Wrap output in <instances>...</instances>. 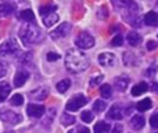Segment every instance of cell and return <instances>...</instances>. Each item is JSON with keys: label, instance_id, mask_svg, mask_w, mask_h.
Wrapping results in <instances>:
<instances>
[{"label": "cell", "instance_id": "6da1fadb", "mask_svg": "<svg viewBox=\"0 0 158 133\" xmlns=\"http://www.w3.org/2000/svg\"><path fill=\"white\" fill-rule=\"evenodd\" d=\"M89 67V58L81 50L72 49L68 50L65 54V68L72 73L83 72Z\"/></svg>", "mask_w": 158, "mask_h": 133}, {"label": "cell", "instance_id": "7a4b0ae2", "mask_svg": "<svg viewBox=\"0 0 158 133\" xmlns=\"http://www.w3.org/2000/svg\"><path fill=\"white\" fill-rule=\"evenodd\" d=\"M19 38L24 44H36L43 40V32L35 24H24L19 28Z\"/></svg>", "mask_w": 158, "mask_h": 133}, {"label": "cell", "instance_id": "3957f363", "mask_svg": "<svg viewBox=\"0 0 158 133\" xmlns=\"http://www.w3.org/2000/svg\"><path fill=\"white\" fill-rule=\"evenodd\" d=\"M19 54V44L14 38L7 39L0 46V57H14Z\"/></svg>", "mask_w": 158, "mask_h": 133}, {"label": "cell", "instance_id": "277c9868", "mask_svg": "<svg viewBox=\"0 0 158 133\" xmlns=\"http://www.w3.org/2000/svg\"><path fill=\"white\" fill-rule=\"evenodd\" d=\"M0 121H3L7 125H17L22 121V117L15 111L11 110H2L0 111Z\"/></svg>", "mask_w": 158, "mask_h": 133}, {"label": "cell", "instance_id": "5b68a950", "mask_svg": "<svg viewBox=\"0 0 158 133\" xmlns=\"http://www.w3.org/2000/svg\"><path fill=\"white\" fill-rule=\"evenodd\" d=\"M75 44L79 47V49H92L94 46V38L92 35H89L87 32H81L75 39Z\"/></svg>", "mask_w": 158, "mask_h": 133}, {"label": "cell", "instance_id": "8992f818", "mask_svg": "<svg viewBox=\"0 0 158 133\" xmlns=\"http://www.w3.org/2000/svg\"><path fill=\"white\" fill-rule=\"evenodd\" d=\"M71 29H72V25L69 24V22H64V24L58 25V27L50 33V36H52V39H54V40L56 39L67 38V36L69 35V32H71Z\"/></svg>", "mask_w": 158, "mask_h": 133}, {"label": "cell", "instance_id": "52a82bcc", "mask_svg": "<svg viewBox=\"0 0 158 133\" xmlns=\"http://www.w3.org/2000/svg\"><path fill=\"white\" fill-rule=\"evenodd\" d=\"M86 103H87L86 97L82 94H78V96H75V97H72L71 100L65 104V108H67V111H78V110L82 108Z\"/></svg>", "mask_w": 158, "mask_h": 133}, {"label": "cell", "instance_id": "ba28073f", "mask_svg": "<svg viewBox=\"0 0 158 133\" xmlns=\"http://www.w3.org/2000/svg\"><path fill=\"white\" fill-rule=\"evenodd\" d=\"M44 111H46V108H44L42 104H33V103H31V104H28V107H27L28 115H29V117H32V118H40V117H43Z\"/></svg>", "mask_w": 158, "mask_h": 133}, {"label": "cell", "instance_id": "9c48e42d", "mask_svg": "<svg viewBox=\"0 0 158 133\" xmlns=\"http://www.w3.org/2000/svg\"><path fill=\"white\" fill-rule=\"evenodd\" d=\"M15 11V4L13 2H7V0H0V18L8 17Z\"/></svg>", "mask_w": 158, "mask_h": 133}, {"label": "cell", "instance_id": "30bf717a", "mask_svg": "<svg viewBox=\"0 0 158 133\" xmlns=\"http://www.w3.org/2000/svg\"><path fill=\"white\" fill-rule=\"evenodd\" d=\"M28 78H29V72H28L27 69H24V68H21V69L15 73V76H14V86L15 87L24 86L25 82L28 81Z\"/></svg>", "mask_w": 158, "mask_h": 133}, {"label": "cell", "instance_id": "8fae6325", "mask_svg": "<svg viewBox=\"0 0 158 133\" xmlns=\"http://www.w3.org/2000/svg\"><path fill=\"white\" fill-rule=\"evenodd\" d=\"M98 63L103 67H114L117 60H115V56L112 53H101L98 56Z\"/></svg>", "mask_w": 158, "mask_h": 133}, {"label": "cell", "instance_id": "7c38bea8", "mask_svg": "<svg viewBox=\"0 0 158 133\" xmlns=\"http://www.w3.org/2000/svg\"><path fill=\"white\" fill-rule=\"evenodd\" d=\"M47 96H49V89H47L46 86H44V87H38L36 90L31 92V97H32L33 100H36V101L44 100Z\"/></svg>", "mask_w": 158, "mask_h": 133}, {"label": "cell", "instance_id": "4fadbf2b", "mask_svg": "<svg viewBox=\"0 0 158 133\" xmlns=\"http://www.w3.org/2000/svg\"><path fill=\"white\" fill-rule=\"evenodd\" d=\"M108 118L110 119H115V121H119V119H122L123 118V111H122V108H121L119 106H112L111 108H110V111H108Z\"/></svg>", "mask_w": 158, "mask_h": 133}, {"label": "cell", "instance_id": "5bb4252c", "mask_svg": "<svg viewBox=\"0 0 158 133\" xmlns=\"http://www.w3.org/2000/svg\"><path fill=\"white\" fill-rule=\"evenodd\" d=\"M18 18L21 19V21H24V22H27V24H29V22H35V14H33L32 10L27 8V10H22L21 13H19Z\"/></svg>", "mask_w": 158, "mask_h": 133}, {"label": "cell", "instance_id": "9a60e30c", "mask_svg": "<svg viewBox=\"0 0 158 133\" xmlns=\"http://www.w3.org/2000/svg\"><path fill=\"white\" fill-rule=\"evenodd\" d=\"M147 90H148V85L146 83V82H140V83H137L136 86L132 87V96H135V97L142 96L143 93H146Z\"/></svg>", "mask_w": 158, "mask_h": 133}, {"label": "cell", "instance_id": "2e32d148", "mask_svg": "<svg viewBox=\"0 0 158 133\" xmlns=\"http://www.w3.org/2000/svg\"><path fill=\"white\" fill-rule=\"evenodd\" d=\"M128 85H129V78H126V76H119V78L115 79V89L118 92H125Z\"/></svg>", "mask_w": 158, "mask_h": 133}, {"label": "cell", "instance_id": "e0dca14e", "mask_svg": "<svg viewBox=\"0 0 158 133\" xmlns=\"http://www.w3.org/2000/svg\"><path fill=\"white\" fill-rule=\"evenodd\" d=\"M144 123H146V121L142 115H135V117L131 119V126H132V129H135V131L142 129L143 126H144Z\"/></svg>", "mask_w": 158, "mask_h": 133}, {"label": "cell", "instance_id": "ac0fdd59", "mask_svg": "<svg viewBox=\"0 0 158 133\" xmlns=\"http://www.w3.org/2000/svg\"><path fill=\"white\" fill-rule=\"evenodd\" d=\"M42 18H43V24L46 25L47 28H50V27H53L54 24L58 22V14L52 13V14H47V15L42 17Z\"/></svg>", "mask_w": 158, "mask_h": 133}, {"label": "cell", "instance_id": "d6986e66", "mask_svg": "<svg viewBox=\"0 0 158 133\" xmlns=\"http://www.w3.org/2000/svg\"><path fill=\"white\" fill-rule=\"evenodd\" d=\"M144 21L147 25H151V27H157L158 25V14L154 13V11H148L144 15Z\"/></svg>", "mask_w": 158, "mask_h": 133}, {"label": "cell", "instance_id": "ffe728a7", "mask_svg": "<svg viewBox=\"0 0 158 133\" xmlns=\"http://www.w3.org/2000/svg\"><path fill=\"white\" fill-rule=\"evenodd\" d=\"M126 40H128V43L131 44V46H137V44H140V42H142V36L136 32H129L128 36H126Z\"/></svg>", "mask_w": 158, "mask_h": 133}, {"label": "cell", "instance_id": "44dd1931", "mask_svg": "<svg viewBox=\"0 0 158 133\" xmlns=\"http://www.w3.org/2000/svg\"><path fill=\"white\" fill-rule=\"evenodd\" d=\"M10 94V85L6 82H0V103L4 101Z\"/></svg>", "mask_w": 158, "mask_h": 133}, {"label": "cell", "instance_id": "7402d4cb", "mask_svg": "<svg viewBox=\"0 0 158 133\" xmlns=\"http://www.w3.org/2000/svg\"><path fill=\"white\" fill-rule=\"evenodd\" d=\"M56 10H57V6L56 4H46V6H42V7L39 8V13H40L42 17H44V15H47V14L54 13Z\"/></svg>", "mask_w": 158, "mask_h": 133}, {"label": "cell", "instance_id": "603a6c76", "mask_svg": "<svg viewBox=\"0 0 158 133\" xmlns=\"http://www.w3.org/2000/svg\"><path fill=\"white\" fill-rule=\"evenodd\" d=\"M110 131V125L106 122H103V121H100V122H97L94 125V128H93V132L94 133H106Z\"/></svg>", "mask_w": 158, "mask_h": 133}, {"label": "cell", "instance_id": "cb8c5ba5", "mask_svg": "<svg viewBox=\"0 0 158 133\" xmlns=\"http://www.w3.org/2000/svg\"><path fill=\"white\" fill-rule=\"evenodd\" d=\"M151 106H153V101H151L150 98H144V100H142V101L137 103L136 108L143 112V111H147L148 108H151Z\"/></svg>", "mask_w": 158, "mask_h": 133}, {"label": "cell", "instance_id": "d4e9b609", "mask_svg": "<svg viewBox=\"0 0 158 133\" xmlns=\"http://www.w3.org/2000/svg\"><path fill=\"white\" fill-rule=\"evenodd\" d=\"M69 86H71V81L69 79H63V81H60L57 83V90L60 93H65L69 89Z\"/></svg>", "mask_w": 158, "mask_h": 133}, {"label": "cell", "instance_id": "484cf974", "mask_svg": "<svg viewBox=\"0 0 158 133\" xmlns=\"http://www.w3.org/2000/svg\"><path fill=\"white\" fill-rule=\"evenodd\" d=\"M61 123H63L64 126H71L75 123V117L74 115H69V114H63L61 115Z\"/></svg>", "mask_w": 158, "mask_h": 133}, {"label": "cell", "instance_id": "4316f807", "mask_svg": "<svg viewBox=\"0 0 158 133\" xmlns=\"http://www.w3.org/2000/svg\"><path fill=\"white\" fill-rule=\"evenodd\" d=\"M100 94L103 96L104 98H110V97H111V94H112L111 86H110L108 83H104V85H101V87H100Z\"/></svg>", "mask_w": 158, "mask_h": 133}, {"label": "cell", "instance_id": "83f0119b", "mask_svg": "<svg viewBox=\"0 0 158 133\" xmlns=\"http://www.w3.org/2000/svg\"><path fill=\"white\" fill-rule=\"evenodd\" d=\"M22 103H24V97H22V94H14L13 97H11L10 100V104L14 107H19L22 106Z\"/></svg>", "mask_w": 158, "mask_h": 133}, {"label": "cell", "instance_id": "f1b7e54d", "mask_svg": "<svg viewBox=\"0 0 158 133\" xmlns=\"http://www.w3.org/2000/svg\"><path fill=\"white\" fill-rule=\"evenodd\" d=\"M107 107V103L104 100H96L94 104H93V110L96 112H100V111H104Z\"/></svg>", "mask_w": 158, "mask_h": 133}, {"label": "cell", "instance_id": "f546056e", "mask_svg": "<svg viewBox=\"0 0 158 133\" xmlns=\"http://www.w3.org/2000/svg\"><path fill=\"white\" fill-rule=\"evenodd\" d=\"M122 43H123V38H122V35H115L114 38H112V40H111V46H114V47H119V46H122Z\"/></svg>", "mask_w": 158, "mask_h": 133}, {"label": "cell", "instance_id": "4dcf8cb0", "mask_svg": "<svg viewBox=\"0 0 158 133\" xmlns=\"http://www.w3.org/2000/svg\"><path fill=\"white\" fill-rule=\"evenodd\" d=\"M81 118H82V121H83L85 123H90L93 121V112H90V111H83L81 114Z\"/></svg>", "mask_w": 158, "mask_h": 133}, {"label": "cell", "instance_id": "1f68e13d", "mask_svg": "<svg viewBox=\"0 0 158 133\" xmlns=\"http://www.w3.org/2000/svg\"><path fill=\"white\" fill-rule=\"evenodd\" d=\"M54 117H56V110H54V108H52V110H50V117H47L46 119H44L43 122H42V125H44L46 128H49L50 123H52V121H53V118H54Z\"/></svg>", "mask_w": 158, "mask_h": 133}, {"label": "cell", "instance_id": "d6a6232c", "mask_svg": "<svg viewBox=\"0 0 158 133\" xmlns=\"http://www.w3.org/2000/svg\"><path fill=\"white\" fill-rule=\"evenodd\" d=\"M103 79H104L103 75H97L96 78H92V81H90L89 85H90L92 87H94V86H97L98 83H101V82H103Z\"/></svg>", "mask_w": 158, "mask_h": 133}, {"label": "cell", "instance_id": "836d02e7", "mask_svg": "<svg viewBox=\"0 0 158 133\" xmlns=\"http://www.w3.org/2000/svg\"><path fill=\"white\" fill-rule=\"evenodd\" d=\"M46 58H47V61H57L58 58H60V54L50 52V53H47L46 54Z\"/></svg>", "mask_w": 158, "mask_h": 133}, {"label": "cell", "instance_id": "e575fe53", "mask_svg": "<svg viewBox=\"0 0 158 133\" xmlns=\"http://www.w3.org/2000/svg\"><path fill=\"white\" fill-rule=\"evenodd\" d=\"M32 60V53H25V54L21 56V58H19V61H21L22 64H27L28 61Z\"/></svg>", "mask_w": 158, "mask_h": 133}, {"label": "cell", "instance_id": "d590c367", "mask_svg": "<svg viewBox=\"0 0 158 133\" xmlns=\"http://www.w3.org/2000/svg\"><path fill=\"white\" fill-rule=\"evenodd\" d=\"M157 42H154V40H148L147 42V44H146V49L148 50V52H153V50H156L157 49Z\"/></svg>", "mask_w": 158, "mask_h": 133}, {"label": "cell", "instance_id": "8d00e7d4", "mask_svg": "<svg viewBox=\"0 0 158 133\" xmlns=\"http://www.w3.org/2000/svg\"><path fill=\"white\" fill-rule=\"evenodd\" d=\"M150 123H151V126H153V128L158 129V112H157V114H154V115H151Z\"/></svg>", "mask_w": 158, "mask_h": 133}, {"label": "cell", "instance_id": "74e56055", "mask_svg": "<svg viewBox=\"0 0 158 133\" xmlns=\"http://www.w3.org/2000/svg\"><path fill=\"white\" fill-rule=\"evenodd\" d=\"M77 133H90V131L86 128V126H79L78 128V132Z\"/></svg>", "mask_w": 158, "mask_h": 133}, {"label": "cell", "instance_id": "f35d334b", "mask_svg": "<svg viewBox=\"0 0 158 133\" xmlns=\"http://www.w3.org/2000/svg\"><path fill=\"white\" fill-rule=\"evenodd\" d=\"M112 133H122V125H117L114 128V131H112Z\"/></svg>", "mask_w": 158, "mask_h": 133}, {"label": "cell", "instance_id": "ab89813d", "mask_svg": "<svg viewBox=\"0 0 158 133\" xmlns=\"http://www.w3.org/2000/svg\"><path fill=\"white\" fill-rule=\"evenodd\" d=\"M4 75H6V68L0 67V78H3Z\"/></svg>", "mask_w": 158, "mask_h": 133}, {"label": "cell", "instance_id": "60d3db41", "mask_svg": "<svg viewBox=\"0 0 158 133\" xmlns=\"http://www.w3.org/2000/svg\"><path fill=\"white\" fill-rule=\"evenodd\" d=\"M148 87H153V89H154V92H158V85H156V83H151V85H148Z\"/></svg>", "mask_w": 158, "mask_h": 133}, {"label": "cell", "instance_id": "b9f144b4", "mask_svg": "<svg viewBox=\"0 0 158 133\" xmlns=\"http://www.w3.org/2000/svg\"><path fill=\"white\" fill-rule=\"evenodd\" d=\"M6 133H14V132H6Z\"/></svg>", "mask_w": 158, "mask_h": 133}, {"label": "cell", "instance_id": "7bdbcfd3", "mask_svg": "<svg viewBox=\"0 0 158 133\" xmlns=\"http://www.w3.org/2000/svg\"><path fill=\"white\" fill-rule=\"evenodd\" d=\"M68 133H72V132H68Z\"/></svg>", "mask_w": 158, "mask_h": 133}]
</instances>
